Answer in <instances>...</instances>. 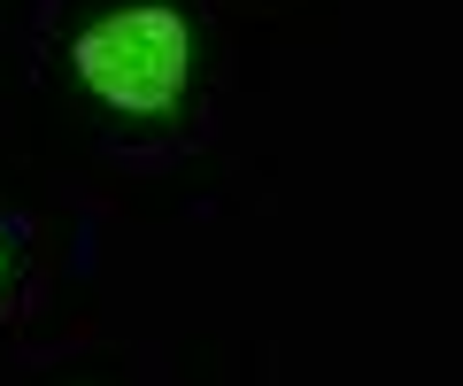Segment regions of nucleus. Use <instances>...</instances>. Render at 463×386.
Wrapping results in <instances>:
<instances>
[{"label":"nucleus","instance_id":"nucleus-1","mask_svg":"<svg viewBox=\"0 0 463 386\" xmlns=\"http://www.w3.org/2000/svg\"><path fill=\"white\" fill-rule=\"evenodd\" d=\"M78 78L93 85L109 108L132 117H163L185 85V24L170 8H116L93 32H78Z\"/></svg>","mask_w":463,"mask_h":386}]
</instances>
